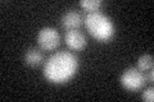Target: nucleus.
I'll list each match as a JSON object with an SVG mask.
<instances>
[{
    "label": "nucleus",
    "mask_w": 154,
    "mask_h": 102,
    "mask_svg": "<svg viewBox=\"0 0 154 102\" xmlns=\"http://www.w3.org/2000/svg\"><path fill=\"white\" fill-rule=\"evenodd\" d=\"M79 69V59L68 51L53 54L44 65V77L55 84H62L75 77Z\"/></svg>",
    "instance_id": "f257e3e1"
},
{
    "label": "nucleus",
    "mask_w": 154,
    "mask_h": 102,
    "mask_svg": "<svg viewBox=\"0 0 154 102\" xmlns=\"http://www.w3.org/2000/svg\"><path fill=\"white\" fill-rule=\"evenodd\" d=\"M84 23L86 28H88L89 33L98 41H102V42L109 41L114 36L116 28L112 19L107 16H104L100 12L89 13L85 17Z\"/></svg>",
    "instance_id": "f03ea898"
},
{
    "label": "nucleus",
    "mask_w": 154,
    "mask_h": 102,
    "mask_svg": "<svg viewBox=\"0 0 154 102\" xmlns=\"http://www.w3.org/2000/svg\"><path fill=\"white\" fill-rule=\"evenodd\" d=\"M145 82H146V77L137 68L126 69L121 75V84L123 86V88L132 92L141 89L144 84H145Z\"/></svg>",
    "instance_id": "7ed1b4c3"
},
{
    "label": "nucleus",
    "mask_w": 154,
    "mask_h": 102,
    "mask_svg": "<svg viewBox=\"0 0 154 102\" xmlns=\"http://www.w3.org/2000/svg\"><path fill=\"white\" fill-rule=\"evenodd\" d=\"M37 43L45 51L55 50L60 43V36L58 33V31L54 30V28L44 27L37 33Z\"/></svg>",
    "instance_id": "20e7f679"
},
{
    "label": "nucleus",
    "mask_w": 154,
    "mask_h": 102,
    "mask_svg": "<svg viewBox=\"0 0 154 102\" xmlns=\"http://www.w3.org/2000/svg\"><path fill=\"white\" fill-rule=\"evenodd\" d=\"M66 43L71 50H82L88 45V41H86V37L82 32L77 31V30H72V31H67L66 36H64Z\"/></svg>",
    "instance_id": "39448f33"
},
{
    "label": "nucleus",
    "mask_w": 154,
    "mask_h": 102,
    "mask_svg": "<svg viewBox=\"0 0 154 102\" xmlns=\"http://www.w3.org/2000/svg\"><path fill=\"white\" fill-rule=\"evenodd\" d=\"M62 22V26H63L64 30H68V31H72V30H79L80 26L82 24V18L77 12H67L63 14V17L60 19Z\"/></svg>",
    "instance_id": "423d86ee"
},
{
    "label": "nucleus",
    "mask_w": 154,
    "mask_h": 102,
    "mask_svg": "<svg viewBox=\"0 0 154 102\" xmlns=\"http://www.w3.org/2000/svg\"><path fill=\"white\" fill-rule=\"evenodd\" d=\"M42 59H44L42 52L40 50H37V48H30V50H27L26 54H25V63L30 66L40 65Z\"/></svg>",
    "instance_id": "0eeeda50"
},
{
    "label": "nucleus",
    "mask_w": 154,
    "mask_h": 102,
    "mask_svg": "<svg viewBox=\"0 0 154 102\" xmlns=\"http://www.w3.org/2000/svg\"><path fill=\"white\" fill-rule=\"evenodd\" d=\"M153 64H154L153 56L149 55V54H145V55H143V56L139 57V60H137V69L141 70V71H148V70L153 69Z\"/></svg>",
    "instance_id": "6e6552de"
},
{
    "label": "nucleus",
    "mask_w": 154,
    "mask_h": 102,
    "mask_svg": "<svg viewBox=\"0 0 154 102\" xmlns=\"http://www.w3.org/2000/svg\"><path fill=\"white\" fill-rule=\"evenodd\" d=\"M102 4V0H82V1H80V7L88 10L89 13H94L99 10Z\"/></svg>",
    "instance_id": "1a4fd4ad"
},
{
    "label": "nucleus",
    "mask_w": 154,
    "mask_h": 102,
    "mask_svg": "<svg viewBox=\"0 0 154 102\" xmlns=\"http://www.w3.org/2000/svg\"><path fill=\"white\" fill-rule=\"evenodd\" d=\"M143 100L144 101H148V102H152L154 100V89L153 88H148L143 92Z\"/></svg>",
    "instance_id": "9d476101"
},
{
    "label": "nucleus",
    "mask_w": 154,
    "mask_h": 102,
    "mask_svg": "<svg viewBox=\"0 0 154 102\" xmlns=\"http://www.w3.org/2000/svg\"><path fill=\"white\" fill-rule=\"evenodd\" d=\"M149 73H148V77H146V79H149L150 82H153V79H154V73H153V69H150V70H148Z\"/></svg>",
    "instance_id": "9b49d317"
}]
</instances>
